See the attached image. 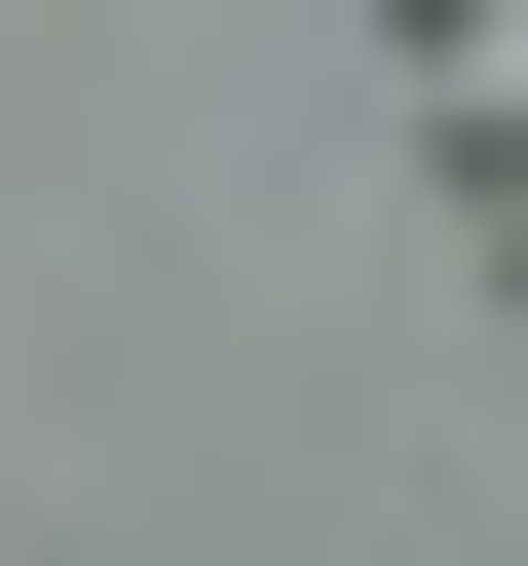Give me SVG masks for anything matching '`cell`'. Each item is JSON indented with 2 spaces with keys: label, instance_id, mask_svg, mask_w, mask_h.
<instances>
[{
  "label": "cell",
  "instance_id": "1",
  "mask_svg": "<svg viewBox=\"0 0 528 566\" xmlns=\"http://www.w3.org/2000/svg\"><path fill=\"white\" fill-rule=\"evenodd\" d=\"M378 39H415V76H490V39H528V0H378Z\"/></svg>",
  "mask_w": 528,
  "mask_h": 566
}]
</instances>
